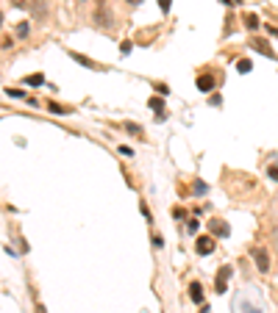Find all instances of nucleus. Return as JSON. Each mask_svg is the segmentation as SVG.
<instances>
[{"instance_id":"obj_3","label":"nucleus","mask_w":278,"mask_h":313,"mask_svg":"<svg viewBox=\"0 0 278 313\" xmlns=\"http://www.w3.org/2000/svg\"><path fill=\"white\" fill-rule=\"evenodd\" d=\"M217 83H220V75H211V69H203V72H198V78H195V86H198L203 94H211L217 89Z\"/></svg>"},{"instance_id":"obj_16","label":"nucleus","mask_w":278,"mask_h":313,"mask_svg":"<svg viewBox=\"0 0 278 313\" xmlns=\"http://www.w3.org/2000/svg\"><path fill=\"white\" fill-rule=\"evenodd\" d=\"M239 308H242V313H261V308H259V305L248 302V299H239Z\"/></svg>"},{"instance_id":"obj_4","label":"nucleus","mask_w":278,"mask_h":313,"mask_svg":"<svg viewBox=\"0 0 278 313\" xmlns=\"http://www.w3.org/2000/svg\"><path fill=\"white\" fill-rule=\"evenodd\" d=\"M214 250H217V238L211 236V233H206V236H198V238H195V255L206 258V255H211Z\"/></svg>"},{"instance_id":"obj_21","label":"nucleus","mask_w":278,"mask_h":313,"mask_svg":"<svg viewBox=\"0 0 278 313\" xmlns=\"http://www.w3.org/2000/svg\"><path fill=\"white\" fill-rule=\"evenodd\" d=\"M153 89H156L159 94H170V86H167V83H159V81L153 83Z\"/></svg>"},{"instance_id":"obj_19","label":"nucleus","mask_w":278,"mask_h":313,"mask_svg":"<svg viewBox=\"0 0 278 313\" xmlns=\"http://www.w3.org/2000/svg\"><path fill=\"white\" fill-rule=\"evenodd\" d=\"M148 105H150L153 111H164V100H162V97H150Z\"/></svg>"},{"instance_id":"obj_18","label":"nucleus","mask_w":278,"mask_h":313,"mask_svg":"<svg viewBox=\"0 0 278 313\" xmlns=\"http://www.w3.org/2000/svg\"><path fill=\"white\" fill-rule=\"evenodd\" d=\"M42 83H45V75H39V72L25 78V86H42Z\"/></svg>"},{"instance_id":"obj_7","label":"nucleus","mask_w":278,"mask_h":313,"mask_svg":"<svg viewBox=\"0 0 278 313\" xmlns=\"http://www.w3.org/2000/svg\"><path fill=\"white\" fill-rule=\"evenodd\" d=\"M242 25H245V31H251V34H256L261 28V20H259V14L256 11H245L242 14Z\"/></svg>"},{"instance_id":"obj_26","label":"nucleus","mask_w":278,"mask_h":313,"mask_svg":"<svg viewBox=\"0 0 278 313\" xmlns=\"http://www.w3.org/2000/svg\"><path fill=\"white\" fill-rule=\"evenodd\" d=\"M120 155H122V158H134V150H131V147H122V144H120Z\"/></svg>"},{"instance_id":"obj_28","label":"nucleus","mask_w":278,"mask_h":313,"mask_svg":"<svg viewBox=\"0 0 278 313\" xmlns=\"http://www.w3.org/2000/svg\"><path fill=\"white\" fill-rule=\"evenodd\" d=\"M6 92H9V97H25L23 89H6Z\"/></svg>"},{"instance_id":"obj_15","label":"nucleus","mask_w":278,"mask_h":313,"mask_svg":"<svg viewBox=\"0 0 278 313\" xmlns=\"http://www.w3.org/2000/svg\"><path fill=\"white\" fill-rule=\"evenodd\" d=\"M139 211H142V216H145V222H153V211H150L148 200H139Z\"/></svg>"},{"instance_id":"obj_25","label":"nucleus","mask_w":278,"mask_h":313,"mask_svg":"<svg viewBox=\"0 0 278 313\" xmlns=\"http://www.w3.org/2000/svg\"><path fill=\"white\" fill-rule=\"evenodd\" d=\"M28 31H31V25H28V22H20V25H17V34L20 36H28Z\"/></svg>"},{"instance_id":"obj_34","label":"nucleus","mask_w":278,"mask_h":313,"mask_svg":"<svg viewBox=\"0 0 278 313\" xmlns=\"http://www.w3.org/2000/svg\"><path fill=\"white\" fill-rule=\"evenodd\" d=\"M0 25H3V11H0Z\"/></svg>"},{"instance_id":"obj_12","label":"nucleus","mask_w":278,"mask_h":313,"mask_svg":"<svg viewBox=\"0 0 278 313\" xmlns=\"http://www.w3.org/2000/svg\"><path fill=\"white\" fill-rule=\"evenodd\" d=\"M264 175H267L273 183H278V158H273V161H267V167H264Z\"/></svg>"},{"instance_id":"obj_20","label":"nucleus","mask_w":278,"mask_h":313,"mask_svg":"<svg viewBox=\"0 0 278 313\" xmlns=\"http://www.w3.org/2000/svg\"><path fill=\"white\" fill-rule=\"evenodd\" d=\"M192 186H195V191H198V194H206V183H203V180L192 178Z\"/></svg>"},{"instance_id":"obj_30","label":"nucleus","mask_w":278,"mask_h":313,"mask_svg":"<svg viewBox=\"0 0 278 313\" xmlns=\"http://www.w3.org/2000/svg\"><path fill=\"white\" fill-rule=\"evenodd\" d=\"M11 44H14V39H11V36H3V44H0V47H3V50H9Z\"/></svg>"},{"instance_id":"obj_29","label":"nucleus","mask_w":278,"mask_h":313,"mask_svg":"<svg viewBox=\"0 0 278 313\" xmlns=\"http://www.w3.org/2000/svg\"><path fill=\"white\" fill-rule=\"evenodd\" d=\"M170 6H173V0H159V9L162 11H170Z\"/></svg>"},{"instance_id":"obj_23","label":"nucleus","mask_w":278,"mask_h":313,"mask_svg":"<svg viewBox=\"0 0 278 313\" xmlns=\"http://www.w3.org/2000/svg\"><path fill=\"white\" fill-rule=\"evenodd\" d=\"M31 299H34V308H36V313H47V311H45V305L39 302V299H36V294H34V291H31Z\"/></svg>"},{"instance_id":"obj_14","label":"nucleus","mask_w":278,"mask_h":313,"mask_svg":"<svg viewBox=\"0 0 278 313\" xmlns=\"http://www.w3.org/2000/svg\"><path fill=\"white\" fill-rule=\"evenodd\" d=\"M184 228H186V233H189V236H195V233L200 230V222L195 219V216H186V219H184Z\"/></svg>"},{"instance_id":"obj_9","label":"nucleus","mask_w":278,"mask_h":313,"mask_svg":"<svg viewBox=\"0 0 278 313\" xmlns=\"http://www.w3.org/2000/svg\"><path fill=\"white\" fill-rule=\"evenodd\" d=\"M122 130L128 136H134V139H139V142H145V127L142 125H137V122H131V119H125L122 122Z\"/></svg>"},{"instance_id":"obj_10","label":"nucleus","mask_w":278,"mask_h":313,"mask_svg":"<svg viewBox=\"0 0 278 313\" xmlns=\"http://www.w3.org/2000/svg\"><path fill=\"white\" fill-rule=\"evenodd\" d=\"M189 299L195 305H203V286H200V280H192L189 283Z\"/></svg>"},{"instance_id":"obj_13","label":"nucleus","mask_w":278,"mask_h":313,"mask_svg":"<svg viewBox=\"0 0 278 313\" xmlns=\"http://www.w3.org/2000/svg\"><path fill=\"white\" fill-rule=\"evenodd\" d=\"M47 111H50V114H59V117H67V114H72V108H67V105H59L56 100L47 103Z\"/></svg>"},{"instance_id":"obj_17","label":"nucleus","mask_w":278,"mask_h":313,"mask_svg":"<svg viewBox=\"0 0 278 313\" xmlns=\"http://www.w3.org/2000/svg\"><path fill=\"white\" fill-rule=\"evenodd\" d=\"M251 69H253V64H251L248 59H239V61H236V72H242V75H248Z\"/></svg>"},{"instance_id":"obj_32","label":"nucleus","mask_w":278,"mask_h":313,"mask_svg":"<svg viewBox=\"0 0 278 313\" xmlns=\"http://www.w3.org/2000/svg\"><path fill=\"white\" fill-rule=\"evenodd\" d=\"M223 3H228V6H239L242 0H223Z\"/></svg>"},{"instance_id":"obj_27","label":"nucleus","mask_w":278,"mask_h":313,"mask_svg":"<svg viewBox=\"0 0 278 313\" xmlns=\"http://www.w3.org/2000/svg\"><path fill=\"white\" fill-rule=\"evenodd\" d=\"M153 247H156V250H162V247H164V238L159 236V233H153Z\"/></svg>"},{"instance_id":"obj_11","label":"nucleus","mask_w":278,"mask_h":313,"mask_svg":"<svg viewBox=\"0 0 278 313\" xmlns=\"http://www.w3.org/2000/svg\"><path fill=\"white\" fill-rule=\"evenodd\" d=\"M95 20H97V25H103V28H112V14L100 6V9L95 11Z\"/></svg>"},{"instance_id":"obj_31","label":"nucleus","mask_w":278,"mask_h":313,"mask_svg":"<svg viewBox=\"0 0 278 313\" xmlns=\"http://www.w3.org/2000/svg\"><path fill=\"white\" fill-rule=\"evenodd\" d=\"M131 44H134V42H122L120 44V53H122V56H128V53H131Z\"/></svg>"},{"instance_id":"obj_33","label":"nucleus","mask_w":278,"mask_h":313,"mask_svg":"<svg viewBox=\"0 0 278 313\" xmlns=\"http://www.w3.org/2000/svg\"><path fill=\"white\" fill-rule=\"evenodd\" d=\"M125 3H128V6H139V3H142V0H125Z\"/></svg>"},{"instance_id":"obj_24","label":"nucleus","mask_w":278,"mask_h":313,"mask_svg":"<svg viewBox=\"0 0 278 313\" xmlns=\"http://www.w3.org/2000/svg\"><path fill=\"white\" fill-rule=\"evenodd\" d=\"M173 216H175V219H186V211H184L181 205H175V208H173Z\"/></svg>"},{"instance_id":"obj_8","label":"nucleus","mask_w":278,"mask_h":313,"mask_svg":"<svg viewBox=\"0 0 278 313\" xmlns=\"http://www.w3.org/2000/svg\"><path fill=\"white\" fill-rule=\"evenodd\" d=\"M70 59L72 61H78V64H84L87 69H106L103 64H97V61H92L89 56H84V53H75V50H70Z\"/></svg>"},{"instance_id":"obj_1","label":"nucleus","mask_w":278,"mask_h":313,"mask_svg":"<svg viewBox=\"0 0 278 313\" xmlns=\"http://www.w3.org/2000/svg\"><path fill=\"white\" fill-rule=\"evenodd\" d=\"M251 258L253 263H256V269H259V274H270V266H273V261H270V252H267V247H251Z\"/></svg>"},{"instance_id":"obj_6","label":"nucleus","mask_w":278,"mask_h":313,"mask_svg":"<svg viewBox=\"0 0 278 313\" xmlns=\"http://www.w3.org/2000/svg\"><path fill=\"white\" fill-rule=\"evenodd\" d=\"M231 266H223V269L217 271V280H214V294H226L228 288V277H231Z\"/></svg>"},{"instance_id":"obj_5","label":"nucleus","mask_w":278,"mask_h":313,"mask_svg":"<svg viewBox=\"0 0 278 313\" xmlns=\"http://www.w3.org/2000/svg\"><path fill=\"white\" fill-rule=\"evenodd\" d=\"M206 228L214 238H228L231 236V225H228L226 219H217V216H211V219L206 222Z\"/></svg>"},{"instance_id":"obj_2","label":"nucleus","mask_w":278,"mask_h":313,"mask_svg":"<svg viewBox=\"0 0 278 313\" xmlns=\"http://www.w3.org/2000/svg\"><path fill=\"white\" fill-rule=\"evenodd\" d=\"M248 47H251L253 53H259V56H264V59L270 61H278V53L270 47V42L264 39V36H251V42H248Z\"/></svg>"},{"instance_id":"obj_22","label":"nucleus","mask_w":278,"mask_h":313,"mask_svg":"<svg viewBox=\"0 0 278 313\" xmlns=\"http://www.w3.org/2000/svg\"><path fill=\"white\" fill-rule=\"evenodd\" d=\"M264 31H267V34L273 36V39H278V25H273V22H267V25H264Z\"/></svg>"}]
</instances>
